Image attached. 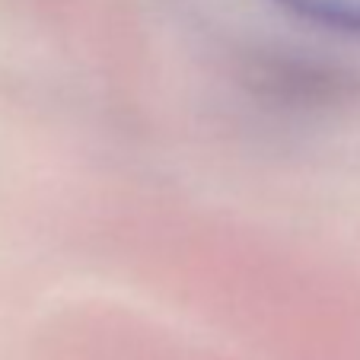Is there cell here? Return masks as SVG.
Masks as SVG:
<instances>
[{
	"label": "cell",
	"instance_id": "cell-1",
	"mask_svg": "<svg viewBox=\"0 0 360 360\" xmlns=\"http://www.w3.org/2000/svg\"><path fill=\"white\" fill-rule=\"evenodd\" d=\"M278 4L322 26L360 32V0H278Z\"/></svg>",
	"mask_w": 360,
	"mask_h": 360
}]
</instances>
